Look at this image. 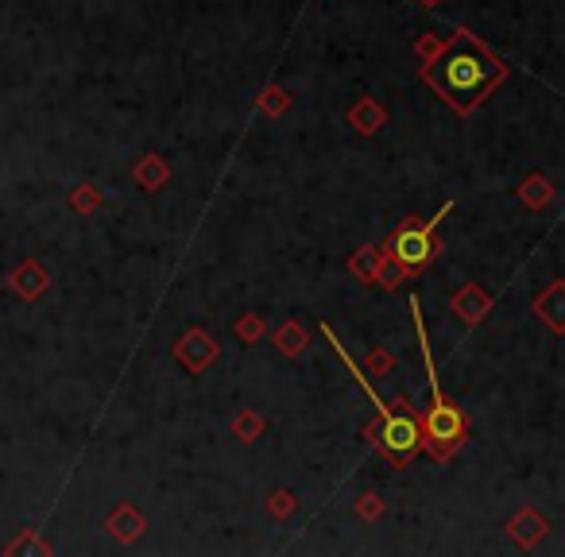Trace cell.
Returning a JSON list of instances; mask_svg holds the SVG:
<instances>
[{
	"mask_svg": "<svg viewBox=\"0 0 565 557\" xmlns=\"http://www.w3.org/2000/svg\"><path fill=\"white\" fill-rule=\"evenodd\" d=\"M500 74H504V66L492 59L469 31H457L449 39L446 55L426 70L430 86L438 89L449 105H457L461 113H469L473 105H480L484 93L500 82Z\"/></svg>",
	"mask_w": 565,
	"mask_h": 557,
	"instance_id": "6da1fadb",
	"label": "cell"
},
{
	"mask_svg": "<svg viewBox=\"0 0 565 557\" xmlns=\"http://www.w3.org/2000/svg\"><path fill=\"white\" fill-rule=\"evenodd\" d=\"M411 310H415V325H418V341H422V360H426V376H430V391H434V407L426 414V426H422V445H430V453L438 461H446L457 453V445L465 441V414L457 411L442 395V383L434 376V360H430V345H426V329H422V318H418V302L411 298Z\"/></svg>",
	"mask_w": 565,
	"mask_h": 557,
	"instance_id": "7a4b0ae2",
	"label": "cell"
},
{
	"mask_svg": "<svg viewBox=\"0 0 565 557\" xmlns=\"http://www.w3.org/2000/svg\"><path fill=\"white\" fill-rule=\"evenodd\" d=\"M449 213V202L442 209H438V217L434 221H422V225H403L399 233L391 236V260L399 267H407V271H418V267H426L430 260H434V229H438V221H446Z\"/></svg>",
	"mask_w": 565,
	"mask_h": 557,
	"instance_id": "3957f363",
	"label": "cell"
},
{
	"mask_svg": "<svg viewBox=\"0 0 565 557\" xmlns=\"http://www.w3.org/2000/svg\"><path fill=\"white\" fill-rule=\"evenodd\" d=\"M380 449H384L387 461L407 465L418 449H422V422H418L415 414H403V411L380 414Z\"/></svg>",
	"mask_w": 565,
	"mask_h": 557,
	"instance_id": "277c9868",
	"label": "cell"
},
{
	"mask_svg": "<svg viewBox=\"0 0 565 557\" xmlns=\"http://www.w3.org/2000/svg\"><path fill=\"white\" fill-rule=\"evenodd\" d=\"M8 283H12V291L20 294V298L35 302L39 294L47 291V283H51V279H47V271L35 264V260H24V264L12 271V279H8Z\"/></svg>",
	"mask_w": 565,
	"mask_h": 557,
	"instance_id": "5b68a950",
	"label": "cell"
},
{
	"mask_svg": "<svg viewBox=\"0 0 565 557\" xmlns=\"http://www.w3.org/2000/svg\"><path fill=\"white\" fill-rule=\"evenodd\" d=\"M109 527H113V534H117L120 542H132V538H140L144 523H140V515H136L132 507H120L117 515L109 519Z\"/></svg>",
	"mask_w": 565,
	"mask_h": 557,
	"instance_id": "8992f818",
	"label": "cell"
},
{
	"mask_svg": "<svg viewBox=\"0 0 565 557\" xmlns=\"http://www.w3.org/2000/svg\"><path fill=\"white\" fill-rule=\"evenodd\" d=\"M136 175H140V182H144V186H159V178H163V167H159V159H155V155H148V163H144V167H140Z\"/></svg>",
	"mask_w": 565,
	"mask_h": 557,
	"instance_id": "52a82bcc",
	"label": "cell"
}]
</instances>
